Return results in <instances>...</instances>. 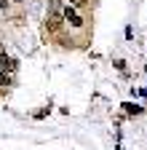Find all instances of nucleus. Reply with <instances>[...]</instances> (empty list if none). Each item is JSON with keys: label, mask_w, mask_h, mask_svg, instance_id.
<instances>
[{"label": "nucleus", "mask_w": 147, "mask_h": 150, "mask_svg": "<svg viewBox=\"0 0 147 150\" xmlns=\"http://www.w3.org/2000/svg\"><path fill=\"white\" fill-rule=\"evenodd\" d=\"M126 107V112H131V115H136V112L142 110V107H136V105H123Z\"/></svg>", "instance_id": "4"}, {"label": "nucleus", "mask_w": 147, "mask_h": 150, "mask_svg": "<svg viewBox=\"0 0 147 150\" xmlns=\"http://www.w3.org/2000/svg\"><path fill=\"white\" fill-rule=\"evenodd\" d=\"M59 8H62V0H51V11H53V13H56Z\"/></svg>", "instance_id": "5"}, {"label": "nucleus", "mask_w": 147, "mask_h": 150, "mask_svg": "<svg viewBox=\"0 0 147 150\" xmlns=\"http://www.w3.org/2000/svg\"><path fill=\"white\" fill-rule=\"evenodd\" d=\"M64 19H67V22H70L72 27H80V24H83V19H80V16L75 13V8H70V6L64 8Z\"/></svg>", "instance_id": "3"}, {"label": "nucleus", "mask_w": 147, "mask_h": 150, "mask_svg": "<svg viewBox=\"0 0 147 150\" xmlns=\"http://www.w3.org/2000/svg\"><path fill=\"white\" fill-rule=\"evenodd\" d=\"M86 0H70V6H83Z\"/></svg>", "instance_id": "7"}, {"label": "nucleus", "mask_w": 147, "mask_h": 150, "mask_svg": "<svg viewBox=\"0 0 147 150\" xmlns=\"http://www.w3.org/2000/svg\"><path fill=\"white\" fill-rule=\"evenodd\" d=\"M0 8H6V0H0Z\"/></svg>", "instance_id": "8"}, {"label": "nucleus", "mask_w": 147, "mask_h": 150, "mask_svg": "<svg viewBox=\"0 0 147 150\" xmlns=\"http://www.w3.org/2000/svg\"><path fill=\"white\" fill-rule=\"evenodd\" d=\"M46 27H48V32H59V30H62V16H59V13H51V16L46 19Z\"/></svg>", "instance_id": "1"}, {"label": "nucleus", "mask_w": 147, "mask_h": 150, "mask_svg": "<svg viewBox=\"0 0 147 150\" xmlns=\"http://www.w3.org/2000/svg\"><path fill=\"white\" fill-rule=\"evenodd\" d=\"M16 64H19V62H16L13 56H6V54L0 56V70H3V72H13V70H16Z\"/></svg>", "instance_id": "2"}, {"label": "nucleus", "mask_w": 147, "mask_h": 150, "mask_svg": "<svg viewBox=\"0 0 147 150\" xmlns=\"http://www.w3.org/2000/svg\"><path fill=\"white\" fill-rule=\"evenodd\" d=\"M0 86H8V75H6L3 70H0Z\"/></svg>", "instance_id": "6"}]
</instances>
